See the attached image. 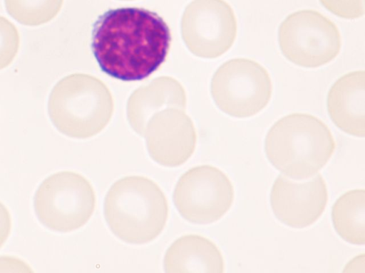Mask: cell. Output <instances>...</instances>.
<instances>
[{
    "mask_svg": "<svg viewBox=\"0 0 365 273\" xmlns=\"http://www.w3.org/2000/svg\"><path fill=\"white\" fill-rule=\"evenodd\" d=\"M331 13L343 18L355 19L364 14V0H319Z\"/></svg>",
    "mask_w": 365,
    "mask_h": 273,
    "instance_id": "ac0fdd59",
    "label": "cell"
},
{
    "mask_svg": "<svg viewBox=\"0 0 365 273\" xmlns=\"http://www.w3.org/2000/svg\"><path fill=\"white\" fill-rule=\"evenodd\" d=\"M331 220L336 233L346 242L356 245L365 243V191H349L334 203Z\"/></svg>",
    "mask_w": 365,
    "mask_h": 273,
    "instance_id": "9a60e30c",
    "label": "cell"
},
{
    "mask_svg": "<svg viewBox=\"0 0 365 273\" xmlns=\"http://www.w3.org/2000/svg\"><path fill=\"white\" fill-rule=\"evenodd\" d=\"M122 1H131V0H122Z\"/></svg>",
    "mask_w": 365,
    "mask_h": 273,
    "instance_id": "44dd1931",
    "label": "cell"
},
{
    "mask_svg": "<svg viewBox=\"0 0 365 273\" xmlns=\"http://www.w3.org/2000/svg\"><path fill=\"white\" fill-rule=\"evenodd\" d=\"M96 203L91 183L82 175L69 171L55 173L43 180L34 200L38 220L60 232L83 227L91 218Z\"/></svg>",
    "mask_w": 365,
    "mask_h": 273,
    "instance_id": "5b68a950",
    "label": "cell"
},
{
    "mask_svg": "<svg viewBox=\"0 0 365 273\" xmlns=\"http://www.w3.org/2000/svg\"><path fill=\"white\" fill-rule=\"evenodd\" d=\"M143 136L151 159L166 167L185 163L194 153L197 141L191 119L175 109L155 113L146 124Z\"/></svg>",
    "mask_w": 365,
    "mask_h": 273,
    "instance_id": "8fae6325",
    "label": "cell"
},
{
    "mask_svg": "<svg viewBox=\"0 0 365 273\" xmlns=\"http://www.w3.org/2000/svg\"><path fill=\"white\" fill-rule=\"evenodd\" d=\"M269 201L279 221L292 228H304L324 213L328 202L327 184L321 174L303 182L279 175L271 188Z\"/></svg>",
    "mask_w": 365,
    "mask_h": 273,
    "instance_id": "30bf717a",
    "label": "cell"
},
{
    "mask_svg": "<svg viewBox=\"0 0 365 273\" xmlns=\"http://www.w3.org/2000/svg\"><path fill=\"white\" fill-rule=\"evenodd\" d=\"M228 176L211 165L192 167L178 179L173 195L180 215L190 223L206 225L221 219L234 201Z\"/></svg>",
    "mask_w": 365,
    "mask_h": 273,
    "instance_id": "ba28073f",
    "label": "cell"
},
{
    "mask_svg": "<svg viewBox=\"0 0 365 273\" xmlns=\"http://www.w3.org/2000/svg\"><path fill=\"white\" fill-rule=\"evenodd\" d=\"M164 85L165 88L159 97L158 93L160 87V77L155 79L147 87H143L133 93L127 104V117L133 129L143 136L146 124L151 115L163 107L174 106L184 109L185 107V95L176 97H167L168 93L174 90L180 84L178 83L170 91L162 95L168 90L175 79L169 77Z\"/></svg>",
    "mask_w": 365,
    "mask_h": 273,
    "instance_id": "5bb4252c",
    "label": "cell"
},
{
    "mask_svg": "<svg viewBox=\"0 0 365 273\" xmlns=\"http://www.w3.org/2000/svg\"><path fill=\"white\" fill-rule=\"evenodd\" d=\"M11 229V215L6 206L0 202V247L9 237Z\"/></svg>",
    "mask_w": 365,
    "mask_h": 273,
    "instance_id": "ffe728a7",
    "label": "cell"
},
{
    "mask_svg": "<svg viewBox=\"0 0 365 273\" xmlns=\"http://www.w3.org/2000/svg\"><path fill=\"white\" fill-rule=\"evenodd\" d=\"M63 0H4L7 13L17 22L37 26L54 18Z\"/></svg>",
    "mask_w": 365,
    "mask_h": 273,
    "instance_id": "2e32d148",
    "label": "cell"
},
{
    "mask_svg": "<svg viewBox=\"0 0 365 273\" xmlns=\"http://www.w3.org/2000/svg\"><path fill=\"white\" fill-rule=\"evenodd\" d=\"M336 148L334 136L317 117L292 113L278 119L264 139V152L270 164L294 180L312 177L332 156Z\"/></svg>",
    "mask_w": 365,
    "mask_h": 273,
    "instance_id": "7a4b0ae2",
    "label": "cell"
},
{
    "mask_svg": "<svg viewBox=\"0 0 365 273\" xmlns=\"http://www.w3.org/2000/svg\"><path fill=\"white\" fill-rule=\"evenodd\" d=\"M181 33L192 53L216 58L232 46L237 33V18L224 0H194L183 13Z\"/></svg>",
    "mask_w": 365,
    "mask_h": 273,
    "instance_id": "9c48e42d",
    "label": "cell"
},
{
    "mask_svg": "<svg viewBox=\"0 0 365 273\" xmlns=\"http://www.w3.org/2000/svg\"><path fill=\"white\" fill-rule=\"evenodd\" d=\"M106 221L120 240L143 245L154 240L163 230L168 217L166 197L153 180L127 176L108 191L103 205Z\"/></svg>",
    "mask_w": 365,
    "mask_h": 273,
    "instance_id": "3957f363",
    "label": "cell"
},
{
    "mask_svg": "<svg viewBox=\"0 0 365 273\" xmlns=\"http://www.w3.org/2000/svg\"><path fill=\"white\" fill-rule=\"evenodd\" d=\"M113 101L106 85L98 78L74 73L61 79L48 100L49 118L64 135L87 139L100 133L110 122Z\"/></svg>",
    "mask_w": 365,
    "mask_h": 273,
    "instance_id": "277c9868",
    "label": "cell"
},
{
    "mask_svg": "<svg viewBox=\"0 0 365 273\" xmlns=\"http://www.w3.org/2000/svg\"><path fill=\"white\" fill-rule=\"evenodd\" d=\"M278 42L288 60L308 68L330 63L341 47L337 26L322 14L312 9L288 15L279 27Z\"/></svg>",
    "mask_w": 365,
    "mask_h": 273,
    "instance_id": "52a82bcc",
    "label": "cell"
},
{
    "mask_svg": "<svg viewBox=\"0 0 365 273\" xmlns=\"http://www.w3.org/2000/svg\"><path fill=\"white\" fill-rule=\"evenodd\" d=\"M31 272L29 266L21 259L10 257H0V272Z\"/></svg>",
    "mask_w": 365,
    "mask_h": 273,
    "instance_id": "d6986e66",
    "label": "cell"
},
{
    "mask_svg": "<svg viewBox=\"0 0 365 273\" xmlns=\"http://www.w3.org/2000/svg\"><path fill=\"white\" fill-rule=\"evenodd\" d=\"M170 42L163 19L143 8L108 10L92 29L91 49L101 70L123 81L141 80L157 70Z\"/></svg>",
    "mask_w": 365,
    "mask_h": 273,
    "instance_id": "6da1fadb",
    "label": "cell"
},
{
    "mask_svg": "<svg viewBox=\"0 0 365 273\" xmlns=\"http://www.w3.org/2000/svg\"><path fill=\"white\" fill-rule=\"evenodd\" d=\"M167 273H222L225 262L217 245L210 240L195 234L176 239L166 250L163 258Z\"/></svg>",
    "mask_w": 365,
    "mask_h": 273,
    "instance_id": "4fadbf2b",
    "label": "cell"
},
{
    "mask_svg": "<svg viewBox=\"0 0 365 273\" xmlns=\"http://www.w3.org/2000/svg\"><path fill=\"white\" fill-rule=\"evenodd\" d=\"M327 106L331 119L339 129L364 137V70L352 71L339 77L328 92Z\"/></svg>",
    "mask_w": 365,
    "mask_h": 273,
    "instance_id": "7c38bea8",
    "label": "cell"
},
{
    "mask_svg": "<svg viewBox=\"0 0 365 273\" xmlns=\"http://www.w3.org/2000/svg\"><path fill=\"white\" fill-rule=\"evenodd\" d=\"M210 90L221 111L233 117L247 118L258 114L268 105L272 82L268 71L259 63L237 58L217 68Z\"/></svg>",
    "mask_w": 365,
    "mask_h": 273,
    "instance_id": "8992f818",
    "label": "cell"
},
{
    "mask_svg": "<svg viewBox=\"0 0 365 273\" xmlns=\"http://www.w3.org/2000/svg\"><path fill=\"white\" fill-rule=\"evenodd\" d=\"M20 46V36L16 26L0 16V70L9 66L15 58Z\"/></svg>",
    "mask_w": 365,
    "mask_h": 273,
    "instance_id": "e0dca14e",
    "label": "cell"
}]
</instances>
